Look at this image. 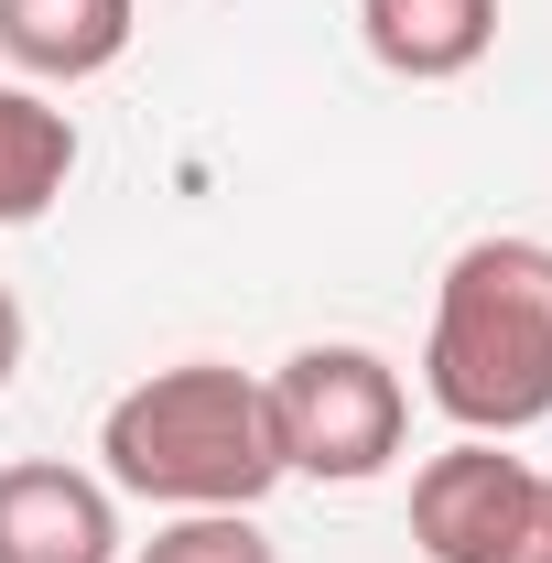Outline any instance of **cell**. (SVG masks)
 <instances>
[{
    "instance_id": "cell-2",
    "label": "cell",
    "mask_w": 552,
    "mask_h": 563,
    "mask_svg": "<svg viewBox=\"0 0 552 563\" xmlns=\"http://www.w3.org/2000/svg\"><path fill=\"white\" fill-rule=\"evenodd\" d=\"M98 455H109V488L152 498V509H261L281 477L272 401L228 357H185V368H152L141 390H120L98 422Z\"/></svg>"
},
{
    "instance_id": "cell-10",
    "label": "cell",
    "mask_w": 552,
    "mask_h": 563,
    "mask_svg": "<svg viewBox=\"0 0 552 563\" xmlns=\"http://www.w3.org/2000/svg\"><path fill=\"white\" fill-rule=\"evenodd\" d=\"M11 368H22V303L0 292V390H11Z\"/></svg>"
},
{
    "instance_id": "cell-3",
    "label": "cell",
    "mask_w": 552,
    "mask_h": 563,
    "mask_svg": "<svg viewBox=\"0 0 552 563\" xmlns=\"http://www.w3.org/2000/svg\"><path fill=\"white\" fill-rule=\"evenodd\" d=\"M261 401H272V444H281V477H325V488H368L390 455H401V433H412V390H401V368L379 347H292L261 379Z\"/></svg>"
},
{
    "instance_id": "cell-4",
    "label": "cell",
    "mask_w": 552,
    "mask_h": 563,
    "mask_svg": "<svg viewBox=\"0 0 552 563\" xmlns=\"http://www.w3.org/2000/svg\"><path fill=\"white\" fill-rule=\"evenodd\" d=\"M412 542L422 563H552V477L487 433H455L412 477Z\"/></svg>"
},
{
    "instance_id": "cell-9",
    "label": "cell",
    "mask_w": 552,
    "mask_h": 563,
    "mask_svg": "<svg viewBox=\"0 0 552 563\" xmlns=\"http://www.w3.org/2000/svg\"><path fill=\"white\" fill-rule=\"evenodd\" d=\"M141 563H281V553H272V531L250 509H174L141 542Z\"/></svg>"
},
{
    "instance_id": "cell-6",
    "label": "cell",
    "mask_w": 552,
    "mask_h": 563,
    "mask_svg": "<svg viewBox=\"0 0 552 563\" xmlns=\"http://www.w3.org/2000/svg\"><path fill=\"white\" fill-rule=\"evenodd\" d=\"M141 0H0V55L33 87H87L131 55Z\"/></svg>"
},
{
    "instance_id": "cell-8",
    "label": "cell",
    "mask_w": 552,
    "mask_h": 563,
    "mask_svg": "<svg viewBox=\"0 0 552 563\" xmlns=\"http://www.w3.org/2000/svg\"><path fill=\"white\" fill-rule=\"evenodd\" d=\"M66 174H76V120L0 76V228H33L66 196Z\"/></svg>"
},
{
    "instance_id": "cell-1",
    "label": "cell",
    "mask_w": 552,
    "mask_h": 563,
    "mask_svg": "<svg viewBox=\"0 0 552 563\" xmlns=\"http://www.w3.org/2000/svg\"><path fill=\"white\" fill-rule=\"evenodd\" d=\"M422 390L455 433H531L552 422V250L542 239H466L433 282Z\"/></svg>"
},
{
    "instance_id": "cell-7",
    "label": "cell",
    "mask_w": 552,
    "mask_h": 563,
    "mask_svg": "<svg viewBox=\"0 0 552 563\" xmlns=\"http://www.w3.org/2000/svg\"><path fill=\"white\" fill-rule=\"evenodd\" d=\"M357 44L412 87H444V76L487 66L498 44V0H357Z\"/></svg>"
},
{
    "instance_id": "cell-5",
    "label": "cell",
    "mask_w": 552,
    "mask_h": 563,
    "mask_svg": "<svg viewBox=\"0 0 552 563\" xmlns=\"http://www.w3.org/2000/svg\"><path fill=\"white\" fill-rule=\"evenodd\" d=\"M0 563H120V498L87 466H0Z\"/></svg>"
}]
</instances>
